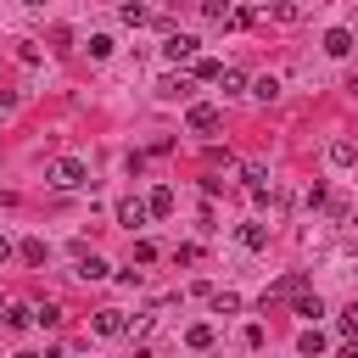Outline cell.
<instances>
[{"label": "cell", "mask_w": 358, "mask_h": 358, "mask_svg": "<svg viewBox=\"0 0 358 358\" xmlns=\"http://www.w3.org/2000/svg\"><path fill=\"white\" fill-rule=\"evenodd\" d=\"M84 179H90V168H84L78 157H56V162H50V185H56V190H78Z\"/></svg>", "instance_id": "6da1fadb"}, {"label": "cell", "mask_w": 358, "mask_h": 358, "mask_svg": "<svg viewBox=\"0 0 358 358\" xmlns=\"http://www.w3.org/2000/svg\"><path fill=\"white\" fill-rule=\"evenodd\" d=\"M196 50H201L196 34H168V39H162V56H168L173 67H179V62H196Z\"/></svg>", "instance_id": "7a4b0ae2"}, {"label": "cell", "mask_w": 358, "mask_h": 358, "mask_svg": "<svg viewBox=\"0 0 358 358\" xmlns=\"http://www.w3.org/2000/svg\"><path fill=\"white\" fill-rule=\"evenodd\" d=\"M185 123H190V134H213V129L224 123V112H218V106H207V101H196V106L185 112Z\"/></svg>", "instance_id": "3957f363"}, {"label": "cell", "mask_w": 358, "mask_h": 358, "mask_svg": "<svg viewBox=\"0 0 358 358\" xmlns=\"http://www.w3.org/2000/svg\"><path fill=\"white\" fill-rule=\"evenodd\" d=\"M90 324H95V336H123V330H129V313H117V308H101Z\"/></svg>", "instance_id": "277c9868"}, {"label": "cell", "mask_w": 358, "mask_h": 358, "mask_svg": "<svg viewBox=\"0 0 358 358\" xmlns=\"http://www.w3.org/2000/svg\"><path fill=\"white\" fill-rule=\"evenodd\" d=\"M157 95L162 101H190V78L185 73H168V78H157Z\"/></svg>", "instance_id": "5b68a950"}, {"label": "cell", "mask_w": 358, "mask_h": 358, "mask_svg": "<svg viewBox=\"0 0 358 358\" xmlns=\"http://www.w3.org/2000/svg\"><path fill=\"white\" fill-rule=\"evenodd\" d=\"M145 218H151V207H145V201H134V196H129V201H117V224H123V229H140Z\"/></svg>", "instance_id": "8992f818"}, {"label": "cell", "mask_w": 358, "mask_h": 358, "mask_svg": "<svg viewBox=\"0 0 358 358\" xmlns=\"http://www.w3.org/2000/svg\"><path fill=\"white\" fill-rule=\"evenodd\" d=\"M106 274H112V263H106V257H95V252H84V257H78V280H106Z\"/></svg>", "instance_id": "52a82bcc"}, {"label": "cell", "mask_w": 358, "mask_h": 358, "mask_svg": "<svg viewBox=\"0 0 358 358\" xmlns=\"http://www.w3.org/2000/svg\"><path fill=\"white\" fill-rule=\"evenodd\" d=\"M352 45H358V39H352L347 28H330V34H324V56H347Z\"/></svg>", "instance_id": "ba28073f"}, {"label": "cell", "mask_w": 358, "mask_h": 358, "mask_svg": "<svg viewBox=\"0 0 358 358\" xmlns=\"http://www.w3.org/2000/svg\"><path fill=\"white\" fill-rule=\"evenodd\" d=\"M145 207H151V218H168V213H173V190H168V185H157V190L145 196Z\"/></svg>", "instance_id": "9c48e42d"}, {"label": "cell", "mask_w": 358, "mask_h": 358, "mask_svg": "<svg viewBox=\"0 0 358 358\" xmlns=\"http://www.w3.org/2000/svg\"><path fill=\"white\" fill-rule=\"evenodd\" d=\"M218 90H224V95H246L252 84H246V73H235V67H224V73H218Z\"/></svg>", "instance_id": "30bf717a"}, {"label": "cell", "mask_w": 358, "mask_h": 358, "mask_svg": "<svg viewBox=\"0 0 358 358\" xmlns=\"http://www.w3.org/2000/svg\"><path fill=\"white\" fill-rule=\"evenodd\" d=\"M246 95H252V101H274V95H280V78H274V73H263V78H252V90H246Z\"/></svg>", "instance_id": "8fae6325"}, {"label": "cell", "mask_w": 358, "mask_h": 358, "mask_svg": "<svg viewBox=\"0 0 358 358\" xmlns=\"http://www.w3.org/2000/svg\"><path fill=\"white\" fill-rule=\"evenodd\" d=\"M241 246H246V252H263V246H268V229H263V224H241Z\"/></svg>", "instance_id": "7c38bea8"}, {"label": "cell", "mask_w": 358, "mask_h": 358, "mask_svg": "<svg viewBox=\"0 0 358 358\" xmlns=\"http://www.w3.org/2000/svg\"><path fill=\"white\" fill-rule=\"evenodd\" d=\"M291 313H296V319H308V324H313V319H319V313H324V302H319V296H302V291H296V302H291Z\"/></svg>", "instance_id": "4fadbf2b"}, {"label": "cell", "mask_w": 358, "mask_h": 358, "mask_svg": "<svg viewBox=\"0 0 358 358\" xmlns=\"http://www.w3.org/2000/svg\"><path fill=\"white\" fill-rule=\"evenodd\" d=\"M34 319H39V313H34L28 302H17V308H6V324H11V330H28Z\"/></svg>", "instance_id": "5bb4252c"}, {"label": "cell", "mask_w": 358, "mask_h": 358, "mask_svg": "<svg viewBox=\"0 0 358 358\" xmlns=\"http://www.w3.org/2000/svg\"><path fill=\"white\" fill-rule=\"evenodd\" d=\"M185 341H190L196 352H207V347H213V324H190V330H185Z\"/></svg>", "instance_id": "9a60e30c"}, {"label": "cell", "mask_w": 358, "mask_h": 358, "mask_svg": "<svg viewBox=\"0 0 358 358\" xmlns=\"http://www.w3.org/2000/svg\"><path fill=\"white\" fill-rule=\"evenodd\" d=\"M352 157H358V145H352V140H336V145H330V162H336V168H347Z\"/></svg>", "instance_id": "2e32d148"}, {"label": "cell", "mask_w": 358, "mask_h": 358, "mask_svg": "<svg viewBox=\"0 0 358 358\" xmlns=\"http://www.w3.org/2000/svg\"><path fill=\"white\" fill-rule=\"evenodd\" d=\"M17 252H22V263H34V268H39V263H45V241H34V235H28V241H22V246H17Z\"/></svg>", "instance_id": "e0dca14e"}, {"label": "cell", "mask_w": 358, "mask_h": 358, "mask_svg": "<svg viewBox=\"0 0 358 358\" xmlns=\"http://www.w3.org/2000/svg\"><path fill=\"white\" fill-rule=\"evenodd\" d=\"M296 291H302V274H285V280L268 285V296H296Z\"/></svg>", "instance_id": "ac0fdd59"}, {"label": "cell", "mask_w": 358, "mask_h": 358, "mask_svg": "<svg viewBox=\"0 0 358 358\" xmlns=\"http://www.w3.org/2000/svg\"><path fill=\"white\" fill-rule=\"evenodd\" d=\"M213 313H241V296L235 291H213Z\"/></svg>", "instance_id": "d6986e66"}, {"label": "cell", "mask_w": 358, "mask_h": 358, "mask_svg": "<svg viewBox=\"0 0 358 358\" xmlns=\"http://www.w3.org/2000/svg\"><path fill=\"white\" fill-rule=\"evenodd\" d=\"M201 11H207L213 22H229V11H235V6H229V0H201Z\"/></svg>", "instance_id": "ffe728a7"}, {"label": "cell", "mask_w": 358, "mask_h": 358, "mask_svg": "<svg viewBox=\"0 0 358 358\" xmlns=\"http://www.w3.org/2000/svg\"><path fill=\"white\" fill-rule=\"evenodd\" d=\"M123 22H134V28H140V22H151V11H145L140 0H129V6H123Z\"/></svg>", "instance_id": "44dd1931"}, {"label": "cell", "mask_w": 358, "mask_h": 358, "mask_svg": "<svg viewBox=\"0 0 358 358\" xmlns=\"http://www.w3.org/2000/svg\"><path fill=\"white\" fill-rule=\"evenodd\" d=\"M268 11H274V17H280V22H296V17H302V11H296V6H291V0H268Z\"/></svg>", "instance_id": "7402d4cb"}, {"label": "cell", "mask_w": 358, "mask_h": 358, "mask_svg": "<svg viewBox=\"0 0 358 358\" xmlns=\"http://www.w3.org/2000/svg\"><path fill=\"white\" fill-rule=\"evenodd\" d=\"M252 22H257L252 6H235V11H229V28H252Z\"/></svg>", "instance_id": "603a6c76"}, {"label": "cell", "mask_w": 358, "mask_h": 358, "mask_svg": "<svg viewBox=\"0 0 358 358\" xmlns=\"http://www.w3.org/2000/svg\"><path fill=\"white\" fill-rule=\"evenodd\" d=\"M296 347H302V352H324V336H319V330H302Z\"/></svg>", "instance_id": "cb8c5ba5"}, {"label": "cell", "mask_w": 358, "mask_h": 358, "mask_svg": "<svg viewBox=\"0 0 358 358\" xmlns=\"http://www.w3.org/2000/svg\"><path fill=\"white\" fill-rule=\"evenodd\" d=\"M336 330H341V336H358V302H352V308L336 319Z\"/></svg>", "instance_id": "d4e9b609"}, {"label": "cell", "mask_w": 358, "mask_h": 358, "mask_svg": "<svg viewBox=\"0 0 358 358\" xmlns=\"http://www.w3.org/2000/svg\"><path fill=\"white\" fill-rule=\"evenodd\" d=\"M90 56H95V62H106V56H112V39H106V34H95V39H90Z\"/></svg>", "instance_id": "484cf974"}, {"label": "cell", "mask_w": 358, "mask_h": 358, "mask_svg": "<svg viewBox=\"0 0 358 358\" xmlns=\"http://www.w3.org/2000/svg\"><path fill=\"white\" fill-rule=\"evenodd\" d=\"M218 73H224V67H218L213 56H196V78H218Z\"/></svg>", "instance_id": "4316f807"}, {"label": "cell", "mask_w": 358, "mask_h": 358, "mask_svg": "<svg viewBox=\"0 0 358 358\" xmlns=\"http://www.w3.org/2000/svg\"><path fill=\"white\" fill-rule=\"evenodd\" d=\"M6 252H11V241H6V235H0V263H6Z\"/></svg>", "instance_id": "83f0119b"}, {"label": "cell", "mask_w": 358, "mask_h": 358, "mask_svg": "<svg viewBox=\"0 0 358 358\" xmlns=\"http://www.w3.org/2000/svg\"><path fill=\"white\" fill-rule=\"evenodd\" d=\"M22 6H45V0H22Z\"/></svg>", "instance_id": "f1b7e54d"}]
</instances>
